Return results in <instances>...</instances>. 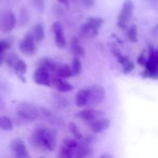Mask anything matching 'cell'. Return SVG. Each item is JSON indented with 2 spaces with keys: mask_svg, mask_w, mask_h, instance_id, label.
<instances>
[{
  "mask_svg": "<svg viewBox=\"0 0 158 158\" xmlns=\"http://www.w3.org/2000/svg\"><path fill=\"white\" fill-rule=\"evenodd\" d=\"M19 60V58L18 57V56H17L15 53H11V54H9V55L6 57V64H7L10 68H12V69L15 68V66L17 65V63H18Z\"/></svg>",
  "mask_w": 158,
  "mask_h": 158,
  "instance_id": "30",
  "label": "cell"
},
{
  "mask_svg": "<svg viewBox=\"0 0 158 158\" xmlns=\"http://www.w3.org/2000/svg\"><path fill=\"white\" fill-rule=\"evenodd\" d=\"M89 101V90L87 89H81L77 92L75 95V103L78 107H84L88 106Z\"/></svg>",
  "mask_w": 158,
  "mask_h": 158,
  "instance_id": "16",
  "label": "cell"
},
{
  "mask_svg": "<svg viewBox=\"0 0 158 158\" xmlns=\"http://www.w3.org/2000/svg\"><path fill=\"white\" fill-rule=\"evenodd\" d=\"M126 36L128 40L131 43L138 42V30L136 25H131L128 27V29L126 30Z\"/></svg>",
  "mask_w": 158,
  "mask_h": 158,
  "instance_id": "24",
  "label": "cell"
},
{
  "mask_svg": "<svg viewBox=\"0 0 158 158\" xmlns=\"http://www.w3.org/2000/svg\"><path fill=\"white\" fill-rule=\"evenodd\" d=\"M87 23H89L91 26H93L94 29L96 30H100V28L103 26L104 24V19L100 17H91L87 19L86 21Z\"/></svg>",
  "mask_w": 158,
  "mask_h": 158,
  "instance_id": "28",
  "label": "cell"
},
{
  "mask_svg": "<svg viewBox=\"0 0 158 158\" xmlns=\"http://www.w3.org/2000/svg\"><path fill=\"white\" fill-rule=\"evenodd\" d=\"M16 17L11 10L0 11V30L3 32H10L16 26Z\"/></svg>",
  "mask_w": 158,
  "mask_h": 158,
  "instance_id": "6",
  "label": "cell"
},
{
  "mask_svg": "<svg viewBox=\"0 0 158 158\" xmlns=\"http://www.w3.org/2000/svg\"><path fill=\"white\" fill-rule=\"evenodd\" d=\"M118 62L121 65L122 67V71L124 74H130L131 72L133 71V69H135V64L133 61H131L129 56H124L122 54H120L119 56H117Z\"/></svg>",
  "mask_w": 158,
  "mask_h": 158,
  "instance_id": "14",
  "label": "cell"
},
{
  "mask_svg": "<svg viewBox=\"0 0 158 158\" xmlns=\"http://www.w3.org/2000/svg\"><path fill=\"white\" fill-rule=\"evenodd\" d=\"M86 6H92L94 4V0H81Z\"/></svg>",
  "mask_w": 158,
  "mask_h": 158,
  "instance_id": "35",
  "label": "cell"
},
{
  "mask_svg": "<svg viewBox=\"0 0 158 158\" xmlns=\"http://www.w3.org/2000/svg\"><path fill=\"white\" fill-rule=\"evenodd\" d=\"M3 61H4V56H3V53H0V66L2 65Z\"/></svg>",
  "mask_w": 158,
  "mask_h": 158,
  "instance_id": "40",
  "label": "cell"
},
{
  "mask_svg": "<svg viewBox=\"0 0 158 158\" xmlns=\"http://www.w3.org/2000/svg\"><path fill=\"white\" fill-rule=\"evenodd\" d=\"M40 115L43 116V118L50 124L54 126H62L63 125V120L59 118L57 116H56L54 113H52L50 110L44 107H41L40 109Z\"/></svg>",
  "mask_w": 158,
  "mask_h": 158,
  "instance_id": "13",
  "label": "cell"
},
{
  "mask_svg": "<svg viewBox=\"0 0 158 158\" xmlns=\"http://www.w3.org/2000/svg\"><path fill=\"white\" fill-rule=\"evenodd\" d=\"M34 6L37 7L39 11H43L44 9V0H33Z\"/></svg>",
  "mask_w": 158,
  "mask_h": 158,
  "instance_id": "34",
  "label": "cell"
},
{
  "mask_svg": "<svg viewBox=\"0 0 158 158\" xmlns=\"http://www.w3.org/2000/svg\"><path fill=\"white\" fill-rule=\"evenodd\" d=\"M76 150L71 149L69 147H68L67 145L63 144L60 147L59 150V154L57 156V158H74V153Z\"/></svg>",
  "mask_w": 158,
  "mask_h": 158,
  "instance_id": "25",
  "label": "cell"
},
{
  "mask_svg": "<svg viewBox=\"0 0 158 158\" xmlns=\"http://www.w3.org/2000/svg\"><path fill=\"white\" fill-rule=\"evenodd\" d=\"M89 101L87 106H96L101 105L106 99V90L101 85H93L88 88Z\"/></svg>",
  "mask_w": 158,
  "mask_h": 158,
  "instance_id": "5",
  "label": "cell"
},
{
  "mask_svg": "<svg viewBox=\"0 0 158 158\" xmlns=\"http://www.w3.org/2000/svg\"><path fill=\"white\" fill-rule=\"evenodd\" d=\"M147 58H148V57H146V56H145V50H143L142 53L139 55V56H138V58H137V63H138L139 65L144 67L145 64H146V62H147Z\"/></svg>",
  "mask_w": 158,
  "mask_h": 158,
  "instance_id": "32",
  "label": "cell"
},
{
  "mask_svg": "<svg viewBox=\"0 0 158 158\" xmlns=\"http://www.w3.org/2000/svg\"><path fill=\"white\" fill-rule=\"evenodd\" d=\"M105 115H106V113L103 110L89 107V108H85V109H82L80 112H78L76 117L89 124L94 120L105 118Z\"/></svg>",
  "mask_w": 158,
  "mask_h": 158,
  "instance_id": "7",
  "label": "cell"
},
{
  "mask_svg": "<svg viewBox=\"0 0 158 158\" xmlns=\"http://www.w3.org/2000/svg\"><path fill=\"white\" fill-rule=\"evenodd\" d=\"M91 153V145L81 141L78 148L74 153V158H87Z\"/></svg>",
  "mask_w": 158,
  "mask_h": 158,
  "instance_id": "19",
  "label": "cell"
},
{
  "mask_svg": "<svg viewBox=\"0 0 158 158\" xmlns=\"http://www.w3.org/2000/svg\"><path fill=\"white\" fill-rule=\"evenodd\" d=\"M56 73L57 77H59L61 79H69L73 76L71 67H69V65H66V64L59 65Z\"/></svg>",
  "mask_w": 158,
  "mask_h": 158,
  "instance_id": "20",
  "label": "cell"
},
{
  "mask_svg": "<svg viewBox=\"0 0 158 158\" xmlns=\"http://www.w3.org/2000/svg\"><path fill=\"white\" fill-rule=\"evenodd\" d=\"M31 33L32 34L33 38H34V41L36 43H40L44 40V27L42 24L38 23L36 25L33 26Z\"/></svg>",
  "mask_w": 158,
  "mask_h": 158,
  "instance_id": "21",
  "label": "cell"
},
{
  "mask_svg": "<svg viewBox=\"0 0 158 158\" xmlns=\"http://www.w3.org/2000/svg\"><path fill=\"white\" fill-rule=\"evenodd\" d=\"M70 49H71V52L77 57H83L86 54L85 48L81 45V44L80 43V40L77 37H74L71 39Z\"/></svg>",
  "mask_w": 158,
  "mask_h": 158,
  "instance_id": "18",
  "label": "cell"
},
{
  "mask_svg": "<svg viewBox=\"0 0 158 158\" xmlns=\"http://www.w3.org/2000/svg\"><path fill=\"white\" fill-rule=\"evenodd\" d=\"M56 102L58 103V105H60V106H69V102H68V100H67L65 97L56 95Z\"/></svg>",
  "mask_w": 158,
  "mask_h": 158,
  "instance_id": "33",
  "label": "cell"
},
{
  "mask_svg": "<svg viewBox=\"0 0 158 158\" xmlns=\"http://www.w3.org/2000/svg\"><path fill=\"white\" fill-rule=\"evenodd\" d=\"M57 2H59L60 4L64 5V6H67V7L69 6V0H57Z\"/></svg>",
  "mask_w": 158,
  "mask_h": 158,
  "instance_id": "36",
  "label": "cell"
},
{
  "mask_svg": "<svg viewBox=\"0 0 158 158\" xmlns=\"http://www.w3.org/2000/svg\"><path fill=\"white\" fill-rule=\"evenodd\" d=\"M99 158H114V156H113L112 155H110V154H107V153H106V154H103V155H101Z\"/></svg>",
  "mask_w": 158,
  "mask_h": 158,
  "instance_id": "38",
  "label": "cell"
},
{
  "mask_svg": "<svg viewBox=\"0 0 158 158\" xmlns=\"http://www.w3.org/2000/svg\"><path fill=\"white\" fill-rule=\"evenodd\" d=\"M134 3L132 0H125L118 16L117 25L121 30H127L134 14Z\"/></svg>",
  "mask_w": 158,
  "mask_h": 158,
  "instance_id": "3",
  "label": "cell"
},
{
  "mask_svg": "<svg viewBox=\"0 0 158 158\" xmlns=\"http://www.w3.org/2000/svg\"><path fill=\"white\" fill-rule=\"evenodd\" d=\"M28 19H29L28 11H27L25 8L21 9V11H20V16H19V22H20V25H21V26H24V25L27 23Z\"/></svg>",
  "mask_w": 158,
  "mask_h": 158,
  "instance_id": "31",
  "label": "cell"
},
{
  "mask_svg": "<svg viewBox=\"0 0 158 158\" xmlns=\"http://www.w3.org/2000/svg\"><path fill=\"white\" fill-rule=\"evenodd\" d=\"M14 69H15L16 74L19 78V80H21L23 82H25V79L23 78V75L27 72V65H26V63L23 60L19 59L18 61L17 65L15 66Z\"/></svg>",
  "mask_w": 158,
  "mask_h": 158,
  "instance_id": "23",
  "label": "cell"
},
{
  "mask_svg": "<svg viewBox=\"0 0 158 158\" xmlns=\"http://www.w3.org/2000/svg\"><path fill=\"white\" fill-rule=\"evenodd\" d=\"M52 84L60 93H69L73 90V86L69 81H65L64 79H61L59 77L52 78Z\"/></svg>",
  "mask_w": 158,
  "mask_h": 158,
  "instance_id": "15",
  "label": "cell"
},
{
  "mask_svg": "<svg viewBox=\"0 0 158 158\" xmlns=\"http://www.w3.org/2000/svg\"><path fill=\"white\" fill-rule=\"evenodd\" d=\"M53 32L55 34V43L58 48H65L67 45V41L64 34V28L60 21L54 22L52 26Z\"/></svg>",
  "mask_w": 158,
  "mask_h": 158,
  "instance_id": "9",
  "label": "cell"
},
{
  "mask_svg": "<svg viewBox=\"0 0 158 158\" xmlns=\"http://www.w3.org/2000/svg\"><path fill=\"white\" fill-rule=\"evenodd\" d=\"M99 30L94 29L93 26H91L89 23H84L80 30V35L85 39H92L98 35Z\"/></svg>",
  "mask_w": 158,
  "mask_h": 158,
  "instance_id": "17",
  "label": "cell"
},
{
  "mask_svg": "<svg viewBox=\"0 0 158 158\" xmlns=\"http://www.w3.org/2000/svg\"><path fill=\"white\" fill-rule=\"evenodd\" d=\"M69 131L71 132V134L75 137V139L81 141V140L83 138L82 134H81V131H79L78 126H77L74 122H70V123L69 124Z\"/></svg>",
  "mask_w": 158,
  "mask_h": 158,
  "instance_id": "29",
  "label": "cell"
},
{
  "mask_svg": "<svg viewBox=\"0 0 158 158\" xmlns=\"http://www.w3.org/2000/svg\"><path fill=\"white\" fill-rule=\"evenodd\" d=\"M32 143L39 148L47 151H54L56 146V131L39 128L32 134Z\"/></svg>",
  "mask_w": 158,
  "mask_h": 158,
  "instance_id": "1",
  "label": "cell"
},
{
  "mask_svg": "<svg viewBox=\"0 0 158 158\" xmlns=\"http://www.w3.org/2000/svg\"><path fill=\"white\" fill-rule=\"evenodd\" d=\"M19 117L26 121L32 122L36 120L40 116V110L31 103L21 102L17 109Z\"/></svg>",
  "mask_w": 158,
  "mask_h": 158,
  "instance_id": "4",
  "label": "cell"
},
{
  "mask_svg": "<svg viewBox=\"0 0 158 158\" xmlns=\"http://www.w3.org/2000/svg\"><path fill=\"white\" fill-rule=\"evenodd\" d=\"M144 68L141 73L143 78L158 80V48L152 44L148 46V58Z\"/></svg>",
  "mask_w": 158,
  "mask_h": 158,
  "instance_id": "2",
  "label": "cell"
},
{
  "mask_svg": "<svg viewBox=\"0 0 158 158\" xmlns=\"http://www.w3.org/2000/svg\"><path fill=\"white\" fill-rule=\"evenodd\" d=\"M10 149L15 158H30L25 143L19 139H16L11 143Z\"/></svg>",
  "mask_w": 158,
  "mask_h": 158,
  "instance_id": "11",
  "label": "cell"
},
{
  "mask_svg": "<svg viewBox=\"0 0 158 158\" xmlns=\"http://www.w3.org/2000/svg\"><path fill=\"white\" fill-rule=\"evenodd\" d=\"M88 125H89V128L92 132H94L95 134H99L110 128L111 120L109 118H99L97 120H94V121L89 123Z\"/></svg>",
  "mask_w": 158,
  "mask_h": 158,
  "instance_id": "12",
  "label": "cell"
},
{
  "mask_svg": "<svg viewBox=\"0 0 158 158\" xmlns=\"http://www.w3.org/2000/svg\"><path fill=\"white\" fill-rule=\"evenodd\" d=\"M3 108H4V102H3V100H2V98L0 96V110H2Z\"/></svg>",
  "mask_w": 158,
  "mask_h": 158,
  "instance_id": "39",
  "label": "cell"
},
{
  "mask_svg": "<svg viewBox=\"0 0 158 158\" xmlns=\"http://www.w3.org/2000/svg\"><path fill=\"white\" fill-rule=\"evenodd\" d=\"M39 64H40V67H44L48 71H52V72H56L57 68H58V66H59L56 61H54V60H52V59H50L48 57L42 58L40 60Z\"/></svg>",
  "mask_w": 158,
  "mask_h": 158,
  "instance_id": "22",
  "label": "cell"
},
{
  "mask_svg": "<svg viewBox=\"0 0 158 158\" xmlns=\"http://www.w3.org/2000/svg\"><path fill=\"white\" fill-rule=\"evenodd\" d=\"M71 70L73 75H79L81 70H82V65L81 62V59L77 56H75L72 60V64H71Z\"/></svg>",
  "mask_w": 158,
  "mask_h": 158,
  "instance_id": "27",
  "label": "cell"
},
{
  "mask_svg": "<svg viewBox=\"0 0 158 158\" xmlns=\"http://www.w3.org/2000/svg\"><path fill=\"white\" fill-rule=\"evenodd\" d=\"M33 81L38 85H43L46 87H50L52 85V78L50 77L49 71L44 67H39L34 71Z\"/></svg>",
  "mask_w": 158,
  "mask_h": 158,
  "instance_id": "8",
  "label": "cell"
},
{
  "mask_svg": "<svg viewBox=\"0 0 158 158\" xmlns=\"http://www.w3.org/2000/svg\"><path fill=\"white\" fill-rule=\"evenodd\" d=\"M41 158H44V157H41Z\"/></svg>",
  "mask_w": 158,
  "mask_h": 158,
  "instance_id": "41",
  "label": "cell"
},
{
  "mask_svg": "<svg viewBox=\"0 0 158 158\" xmlns=\"http://www.w3.org/2000/svg\"><path fill=\"white\" fill-rule=\"evenodd\" d=\"M35 41L31 32H29L25 38L19 44V50L25 55H33L36 52V45Z\"/></svg>",
  "mask_w": 158,
  "mask_h": 158,
  "instance_id": "10",
  "label": "cell"
},
{
  "mask_svg": "<svg viewBox=\"0 0 158 158\" xmlns=\"http://www.w3.org/2000/svg\"><path fill=\"white\" fill-rule=\"evenodd\" d=\"M145 2H147L150 5H155V6H158V0H144Z\"/></svg>",
  "mask_w": 158,
  "mask_h": 158,
  "instance_id": "37",
  "label": "cell"
},
{
  "mask_svg": "<svg viewBox=\"0 0 158 158\" xmlns=\"http://www.w3.org/2000/svg\"><path fill=\"white\" fill-rule=\"evenodd\" d=\"M0 129L3 131H12L13 124L9 118L7 117H0Z\"/></svg>",
  "mask_w": 158,
  "mask_h": 158,
  "instance_id": "26",
  "label": "cell"
}]
</instances>
